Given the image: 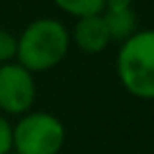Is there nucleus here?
I'll return each instance as SVG.
<instances>
[{
    "instance_id": "obj_2",
    "label": "nucleus",
    "mask_w": 154,
    "mask_h": 154,
    "mask_svg": "<svg viewBox=\"0 0 154 154\" xmlns=\"http://www.w3.org/2000/svg\"><path fill=\"white\" fill-rule=\"evenodd\" d=\"M117 72L133 96L154 100V29L135 33L117 55Z\"/></svg>"
},
{
    "instance_id": "obj_9",
    "label": "nucleus",
    "mask_w": 154,
    "mask_h": 154,
    "mask_svg": "<svg viewBox=\"0 0 154 154\" xmlns=\"http://www.w3.org/2000/svg\"><path fill=\"white\" fill-rule=\"evenodd\" d=\"M12 150V127L0 115V154H8Z\"/></svg>"
},
{
    "instance_id": "obj_6",
    "label": "nucleus",
    "mask_w": 154,
    "mask_h": 154,
    "mask_svg": "<svg viewBox=\"0 0 154 154\" xmlns=\"http://www.w3.org/2000/svg\"><path fill=\"white\" fill-rule=\"evenodd\" d=\"M103 18V23L107 27L109 39L115 41H127L129 37L135 35V27H137V16L131 8L127 10H107Z\"/></svg>"
},
{
    "instance_id": "obj_3",
    "label": "nucleus",
    "mask_w": 154,
    "mask_h": 154,
    "mask_svg": "<svg viewBox=\"0 0 154 154\" xmlns=\"http://www.w3.org/2000/svg\"><path fill=\"white\" fill-rule=\"evenodd\" d=\"M64 143V127L51 113H29L12 131L18 154H57Z\"/></svg>"
},
{
    "instance_id": "obj_4",
    "label": "nucleus",
    "mask_w": 154,
    "mask_h": 154,
    "mask_svg": "<svg viewBox=\"0 0 154 154\" xmlns=\"http://www.w3.org/2000/svg\"><path fill=\"white\" fill-rule=\"evenodd\" d=\"M35 98V84L31 72L22 64L0 66V107L8 113H23Z\"/></svg>"
},
{
    "instance_id": "obj_11",
    "label": "nucleus",
    "mask_w": 154,
    "mask_h": 154,
    "mask_svg": "<svg viewBox=\"0 0 154 154\" xmlns=\"http://www.w3.org/2000/svg\"><path fill=\"white\" fill-rule=\"evenodd\" d=\"M8 154H18V152H8Z\"/></svg>"
},
{
    "instance_id": "obj_10",
    "label": "nucleus",
    "mask_w": 154,
    "mask_h": 154,
    "mask_svg": "<svg viewBox=\"0 0 154 154\" xmlns=\"http://www.w3.org/2000/svg\"><path fill=\"white\" fill-rule=\"evenodd\" d=\"M131 4L133 0H103V8L107 6V10H127Z\"/></svg>"
},
{
    "instance_id": "obj_8",
    "label": "nucleus",
    "mask_w": 154,
    "mask_h": 154,
    "mask_svg": "<svg viewBox=\"0 0 154 154\" xmlns=\"http://www.w3.org/2000/svg\"><path fill=\"white\" fill-rule=\"evenodd\" d=\"M16 51H18L16 37L6 29H0V63H6L12 57H16Z\"/></svg>"
},
{
    "instance_id": "obj_7",
    "label": "nucleus",
    "mask_w": 154,
    "mask_h": 154,
    "mask_svg": "<svg viewBox=\"0 0 154 154\" xmlns=\"http://www.w3.org/2000/svg\"><path fill=\"white\" fill-rule=\"evenodd\" d=\"M55 4L78 18L98 16L103 10V0H55Z\"/></svg>"
},
{
    "instance_id": "obj_5",
    "label": "nucleus",
    "mask_w": 154,
    "mask_h": 154,
    "mask_svg": "<svg viewBox=\"0 0 154 154\" xmlns=\"http://www.w3.org/2000/svg\"><path fill=\"white\" fill-rule=\"evenodd\" d=\"M74 39L84 53H100L102 49H105V45L111 39H109L102 14L80 18L74 27Z\"/></svg>"
},
{
    "instance_id": "obj_1",
    "label": "nucleus",
    "mask_w": 154,
    "mask_h": 154,
    "mask_svg": "<svg viewBox=\"0 0 154 154\" xmlns=\"http://www.w3.org/2000/svg\"><path fill=\"white\" fill-rule=\"evenodd\" d=\"M68 49V33L63 23L57 20H35L23 29L18 39V55L20 64L26 70H49L57 66L66 55Z\"/></svg>"
}]
</instances>
